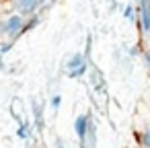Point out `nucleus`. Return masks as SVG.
<instances>
[{
	"mask_svg": "<svg viewBox=\"0 0 150 148\" xmlns=\"http://www.w3.org/2000/svg\"><path fill=\"white\" fill-rule=\"evenodd\" d=\"M2 27H4L6 39L15 41L19 35H23L27 31V17L19 15V13H11L6 17H2Z\"/></svg>",
	"mask_w": 150,
	"mask_h": 148,
	"instance_id": "obj_1",
	"label": "nucleus"
},
{
	"mask_svg": "<svg viewBox=\"0 0 150 148\" xmlns=\"http://www.w3.org/2000/svg\"><path fill=\"white\" fill-rule=\"evenodd\" d=\"M86 72V62H84V56L82 54H72L66 62V74L70 78H76V76H82Z\"/></svg>",
	"mask_w": 150,
	"mask_h": 148,
	"instance_id": "obj_2",
	"label": "nucleus"
},
{
	"mask_svg": "<svg viewBox=\"0 0 150 148\" xmlns=\"http://www.w3.org/2000/svg\"><path fill=\"white\" fill-rule=\"evenodd\" d=\"M41 4V0H13V8L19 15H33L37 11V6Z\"/></svg>",
	"mask_w": 150,
	"mask_h": 148,
	"instance_id": "obj_3",
	"label": "nucleus"
},
{
	"mask_svg": "<svg viewBox=\"0 0 150 148\" xmlns=\"http://www.w3.org/2000/svg\"><path fill=\"white\" fill-rule=\"evenodd\" d=\"M97 142H99V134H97V123L91 119L82 140H80V148H97Z\"/></svg>",
	"mask_w": 150,
	"mask_h": 148,
	"instance_id": "obj_4",
	"label": "nucleus"
},
{
	"mask_svg": "<svg viewBox=\"0 0 150 148\" xmlns=\"http://www.w3.org/2000/svg\"><path fill=\"white\" fill-rule=\"evenodd\" d=\"M91 119H93V115H91V113H80V115L74 119V132H76L78 142L82 140V136H84V132H86V127H88Z\"/></svg>",
	"mask_w": 150,
	"mask_h": 148,
	"instance_id": "obj_5",
	"label": "nucleus"
},
{
	"mask_svg": "<svg viewBox=\"0 0 150 148\" xmlns=\"http://www.w3.org/2000/svg\"><path fill=\"white\" fill-rule=\"evenodd\" d=\"M33 113H35L37 127L41 130V127H43V109H41V103H35V105H33Z\"/></svg>",
	"mask_w": 150,
	"mask_h": 148,
	"instance_id": "obj_6",
	"label": "nucleus"
},
{
	"mask_svg": "<svg viewBox=\"0 0 150 148\" xmlns=\"http://www.w3.org/2000/svg\"><path fill=\"white\" fill-rule=\"evenodd\" d=\"M29 132H31L29 123H27V121H21L19 130H17V138H21V140H27V138H29Z\"/></svg>",
	"mask_w": 150,
	"mask_h": 148,
	"instance_id": "obj_7",
	"label": "nucleus"
},
{
	"mask_svg": "<svg viewBox=\"0 0 150 148\" xmlns=\"http://www.w3.org/2000/svg\"><path fill=\"white\" fill-rule=\"evenodd\" d=\"M140 144H142V148H150V127H146L140 134Z\"/></svg>",
	"mask_w": 150,
	"mask_h": 148,
	"instance_id": "obj_8",
	"label": "nucleus"
},
{
	"mask_svg": "<svg viewBox=\"0 0 150 148\" xmlns=\"http://www.w3.org/2000/svg\"><path fill=\"white\" fill-rule=\"evenodd\" d=\"M50 105H52V109H54V111H58V109H60V105H62V95H54V97H52V101H50Z\"/></svg>",
	"mask_w": 150,
	"mask_h": 148,
	"instance_id": "obj_9",
	"label": "nucleus"
},
{
	"mask_svg": "<svg viewBox=\"0 0 150 148\" xmlns=\"http://www.w3.org/2000/svg\"><path fill=\"white\" fill-rule=\"evenodd\" d=\"M123 17H125V19H134V6H125Z\"/></svg>",
	"mask_w": 150,
	"mask_h": 148,
	"instance_id": "obj_10",
	"label": "nucleus"
},
{
	"mask_svg": "<svg viewBox=\"0 0 150 148\" xmlns=\"http://www.w3.org/2000/svg\"><path fill=\"white\" fill-rule=\"evenodd\" d=\"M144 64H146V68L150 70V52H146V54H144Z\"/></svg>",
	"mask_w": 150,
	"mask_h": 148,
	"instance_id": "obj_11",
	"label": "nucleus"
},
{
	"mask_svg": "<svg viewBox=\"0 0 150 148\" xmlns=\"http://www.w3.org/2000/svg\"><path fill=\"white\" fill-rule=\"evenodd\" d=\"M54 148H64V142H62L60 138H56V142H54Z\"/></svg>",
	"mask_w": 150,
	"mask_h": 148,
	"instance_id": "obj_12",
	"label": "nucleus"
},
{
	"mask_svg": "<svg viewBox=\"0 0 150 148\" xmlns=\"http://www.w3.org/2000/svg\"><path fill=\"white\" fill-rule=\"evenodd\" d=\"M0 8H2V0H0Z\"/></svg>",
	"mask_w": 150,
	"mask_h": 148,
	"instance_id": "obj_13",
	"label": "nucleus"
}]
</instances>
